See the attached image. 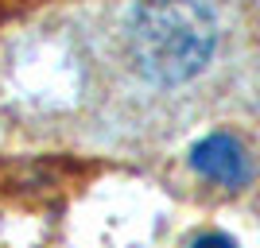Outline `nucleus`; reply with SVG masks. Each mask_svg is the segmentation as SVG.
<instances>
[{
    "label": "nucleus",
    "mask_w": 260,
    "mask_h": 248,
    "mask_svg": "<svg viewBox=\"0 0 260 248\" xmlns=\"http://www.w3.org/2000/svg\"><path fill=\"white\" fill-rule=\"evenodd\" d=\"M217 23L206 0H140L132 12L128 51L144 78L179 86L210 62Z\"/></svg>",
    "instance_id": "nucleus-1"
},
{
    "label": "nucleus",
    "mask_w": 260,
    "mask_h": 248,
    "mask_svg": "<svg viewBox=\"0 0 260 248\" xmlns=\"http://www.w3.org/2000/svg\"><path fill=\"white\" fill-rule=\"evenodd\" d=\"M190 163H194L198 174H206V179H214V183H221V186H241V183H249V174H252L245 148H241L233 136H225V132L206 136L202 144H194Z\"/></svg>",
    "instance_id": "nucleus-2"
},
{
    "label": "nucleus",
    "mask_w": 260,
    "mask_h": 248,
    "mask_svg": "<svg viewBox=\"0 0 260 248\" xmlns=\"http://www.w3.org/2000/svg\"><path fill=\"white\" fill-rule=\"evenodd\" d=\"M190 248H237V244H233V237H225V233H202Z\"/></svg>",
    "instance_id": "nucleus-3"
}]
</instances>
